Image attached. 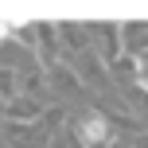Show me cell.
Segmentation results:
<instances>
[{
  "mask_svg": "<svg viewBox=\"0 0 148 148\" xmlns=\"http://www.w3.org/2000/svg\"><path fill=\"white\" fill-rule=\"evenodd\" d=\"M74 136L82 148H109V121L101 109H86L74 121Z\"/></svg>",
  "mask_w": 148,
  "mask_h": 148,
  "instance_id": "obj_1",
  "label": "cell"
},
{
  "mask_svg": "<svg viewBox=\"0 0 148 148\" xmlns=\"http://www.w3.org/2000/svg\"><path fill=\"white\" fill-rule=\"evenodd\" d=\"M47 140H55V136L47 133L43 121H35V125H4V144L8 148H43Z\"/></svg>",
  "mask_w": 148,
  "mask_h": 148,
  "instance_id": "obj_2",
  "label": "cell"
},
{
  "mask_svg": "<svg viewBox=\"0 0 148 148\" xmlns=\"http://www.w3.org/2000/svg\"><path fill=\"white\" fill-rule=\"evenodd\" d=\"M43 101H35V97H27V94H20L16 101H8L4 105V117H8V125H35V121H43Z\"/></svg>",
  "mask_w": 148,
  "mask_h": 148,
  "instance_id": "obj_3",
  "label": "cell"
},
{
  "mask_svg": "<svg viewBox=\"0 0 148 148\" xmlns=\"http://www.w3.org/2000/svg\"><path fill=\"white\" fill-rule=\"evenodd\" d=\"M47 74H51V90H55V94H78V90H82L78 70H74L70 62H59V66H51Z\"/></svg>",
  "mask_w": 148,
  "mask_h": 148,
  "instance_id": "obj_4",
  "label": "cell"
},
{
  "mask_svg": "<svg viewBox=\"0 0 148 148\" xmlns=\"http://www.w3.org/2000/svg\"><path fill=\"white\" fill-rule=\"evenodd\" d=\"M0 97H4V101H16V97H20V86H16V70H4V66H0Z\"/></svg>",
  "mask_w": 148,
  "mask_h": 148,
  "instance_id": "obj_5",
  "label": "cell"
},
{
  "mask_svg": "<svg viewBox=\"0 0 148 148\" xmlns=\"http://www.w3.org/2000/svg\"><path fill=\"white\" fill-rule=\"evenodd\" d=\"M133 70H136V86L148 94V47H144L140 55H133Z\"/></svg>",
  "mask_w": 148,
  "mask_h": 148,
  "instance_id": "obj_6",
  "label": "cell"
},
{
  "mask_svg": "<svg viewBox=\"0 0 148 148\" xmlns=\"http://www.w3.org/2000/svg\"><path fill=\"white\" fill-rule=\"evenodd\" d=\"M55 148H82V144H78V136H74V129H66L62 136H55Z\"/></svg>",
  "mask_w": 148,
  "mask_h": 148,
  "instance_id": "obj_7",
  "label": "cell"
},
{
  "mask_svg": "<svg viewBox=\"0 0 148 148\" xmlns=\"http://www.w3.org/2000/svg\"><path fill=\"white\" fill-rule=\"evenodd\" d=\"M0 148H8V144H4V140H0Z\"/></svg>",
  "mask_w": 148,
  "mask_h": 148,
  "instance_id": "obj_8",
  "label": "cell"
}]
</instances>
